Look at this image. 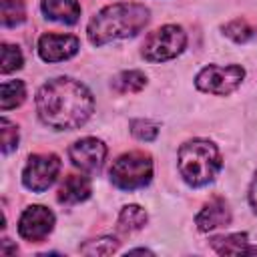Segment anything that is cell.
<instances>
[{
    "instance_id": "cell-3",
    "label": "cell",
    "mask_w": 257,
    "mask_h": 257,
    "mask_svg": "<svg viewBox=\"0 0 257 257\" xmlns=\"http://www.w3.org/2000/svg\"><path fill=\"white\" fill-rule=\"evenodd\" d=\"M177 167L183 181L191 187H205L215 181L223 167L221 153L215 143L207 139H193L181 145Z\"/></svg>"
},
{
    "instance_id": "cell-11",
    "label": "cell",
    "mask_w": 257,
    "mask_h": 257,
    "mask_svg": "<svg viewBox=\"0 0 257 257\" xmlns=\"http://www.w3.org/2000/svg\"><path fill=\"white\" fill-rule=\"evenodd\" d=\"M195 223H197V229L203 231V233L219 229V227H227L231 223L229 203L223 197H213L209 203L203 205V209L199 211Z\"/></svg>"
},
{
    "instance_id": "cell-22",
    "label": "cell",
    "mask_w": 257,
    "mask_h": 257,
    "mask_svg": "<svg viewBox=\"0 0 257 257\" xmlns=\"http://www.w3.org/2000/svg\"><path fill=\"white\" fill-rule=\"evenodd\" d=\"M131 135L139 141H153L159 135V124L147 118H137L131 122Z\"/></svg>"
},
{
    "instance_id": "cell-21",
    "label": "cell",
    "mask_w": 257,
    "mask_h": 257,
    "mask_svg": "<svg viewBox=\"0 0 257 257\" xmlns=\"http://www.w3.org/2000/svg\"><path fill=\"white\" fill-rule=\"evenodd\" d=\"M22 62H24V56H22L18 46L2 44V66H0L2 74H10V72L18 70L22 66Z\"/></svg>"
},
{
    "instance_id": "cell-1",
    "label": "cell",
    "mask_w": 257,
    "mask_h": 257,
    "mask_svg": "<svg viewBox=\"0 0 257 257\" xmlns=\"http://www.w3.org/2000/svg\"><path fill=\"white\" fill-rule=\"evenodd\" d=\"M36 110L46 126L54 131H74L90 118L94 98L82 82L58 76L40 86L36 94Z\"/></svg>"
},
{
    "instance_id": "cell-24",
    "label": "cell",
    "mask_w": 257,
    "mask_h": 257,
    "mask_svg": "<svg viewBox=\"0 0 257 257\" xmlns=\"http://www.w3.org/2000/svg\"><path fill=\"white\" fill-rule=\"evenodd\" d=\"M249 205L257 213V171H255V177H253V181L249 185Z\"/></svg>"
},
{
    "instance_id": "cell-15",
    "label": "cell",
    "mask_w": 257,
    "mask_h": 257,
    "mask_svg": "<svg viewBox=\"0 0 257 257\" xmlns=\"http://www.w3.org/2000/svg\"><path fill=\"white\" fill-rule=\"evenodd\" d=\"M24 96H26V86L22 80H6L0 86V108L10 110L20 106L24 102Z\"/></svg>"
},
{
    "instance_id": "cell-10",
    "label": "cell",
    "mask_w": 257,
    "mask_h": 257,
    "mask_svg": "<svg viewBox=\"0 0 257 257\" xmlns=\"http://www.w3.org/2000/svg\"><path fill=\"white\" fill-rule=\"evenodd\" d=\"M80 48V42L72 34H42L38 38V54L44 62H62L72 58Z\"/></svg>"
},
{
    "instance_id": "cell-17",
    "label": "cell",
    "mask_w": 257,
    "mask_h": 257,
    "mask_svg": "<svg viewBox=\"0 0 257 257\" xmlns=\"http://www.w3.org/2000/svg\"><path fill=\"white\" fill-rule=\"evenodd\" d=\"M145 84H147V76L141 70H124V72L116 74L112 80V88L120 94L139 92L145 88Z\"/></svg>"
},
{
    "instance_id": "cell-12",
    "label": "cell",
    "mask_w": 257,
    "mask_h": 257,
    "mask_svg": "<svg viewBox=\"0 0 257 257\" xmlns=\"http://www.w3.org/2000/svg\"><path fill=\"white\" fill-rule=\"evenodd\" d=\"M92 193L90 179L84 175H68L64 183L58 189V201L64 205H74L80 201H86Z\"/></svg>"
},
{
    "instance_id": "cell-20",
    "label": "cell",
    "mask_w": 257,
    "mask_h": 257,
    "mask_svg": "<svg viewBox=\"0 0 257 257\" xmlns=\"http://www.w3.org/2000/svg\"><path fill=\"white\" fill-rule=\"evenodd\" d=\"M118 249V241L114 237H98L88 241L86 245L80 247V253L84 255H110Z\"/></svg>"
},
{
    "instance_id": "cell-18",
    "label": "cell",
    "mask_w": 257,
    "mask_h": 257,
    "mask_svg": "<svg viewBox=\"0 0 257 257\" xmlns=\"http://www.w3.org/2000/svg\"><path fill=\"white\" fill-rule=\"evenodd\" d=\"M0 16H2V26H6V28L22 24L24 18H26L24 2L22 0H2Z\"/></svg>"
},
{
    "instance_id": "cell-9",
    "label": "cell",
    "mask_w": 257,
    "mask_h": 257,
    "mask_svg": "<svg viewBox=\"0 0 257 257\" xmlns=\"http://www.w3.org/2000/svg\"><path fill=\"white\" fill-rule=\"evenodd\" d=\"M54 229V213L44 205H30L18 221V235L26 241H42Z\"/></svg>"
},
{
    "instance_id": "cell-5",
    "label": "cell",
    "mask_w": 257,
    "mask_h": 257,
    "mask_svg": "<svg viewBox=\"0 0 257 257\" xmlns=\"http://www.w3.org/2000/svg\"><path fill=\"white\" fill-rule=\"evenodd\" d=\"M187 46V34L177 24H165L151 32L143 44V58L147 62H165L179 56Z\"/></svg>"
},
{
    "instance_id": "cell-7",
    "label": "cell",
    "mask_w": 257,
    "mask_h": 257,
    "mask_svg": "<svg viewBox=\"0 0 257 257\" xmlns=\"http://www.w3.org/2000/svg\"><path fill=\"white\" fill-rule=\"evenodd\" d=\"M60 173V159L54 153L32 155L22 169V183L28 191L42 193L50 189Z\"/></svg>"
},
{
    "instance_id": "cell-2",
    "label": "cell",
    "mask_w": 257,
    "mask_h": 257,
    "mask_svg": "<svg viewBox=\"0 0 257 257\" xmlns=\"http://www.w3.org/2000/svg\"><path fill=\"white\" fill-rule=\"evenodd\" d=\"M149 18L151 12L145 4L114 2L104 6L90 18L86 26V36L94 46H102L106 42L120 38H131L149 24Z\"/></svg>"
},
{
    "instance_id": "cell-8",
    "label": "cell",
    "mask_w": 257,
    "mask_h": 257,
    "mask_svg": "<svg viewBox=\"0 0 257 257\" xmlns=\"http://www.w3.org/2000/svg\"><path fill=\"white\" fill-rule=\"evenodd\" d=\"M72 165L84 173H98L106 159V145L100 139L84 137L68 149Z\"/></svg>"
},
{
    "instance_id": "cell-6",
    "label": "cell",
    "mask_w": 257,
    "mask_h": 257,
    "mask_svg": "<svg viewBox=\"0 0 257 257\" xmlns=\"http://www.w3.org/2000/svg\"><path fill=\"white\" fill-rule=\"evenodd\" d=\"M245 78V68L239 64H209L199 74L195 76V86L201 92L217 94V96H227L231 94Z\"/></svg>"
},
{
    "instance_id": "cell-4",
    "label": "cell",
    "mask_w": 257,
    "mask_h": 257,
    "mask_svg": "<svg viewBox=\"0 0 257 257\" xmlns=\"http://www.w3.org/2000/svg\"><path fill=\"white\" fill-rule=\"evenodd\" d=\"M153 179V159L149 153L131 151L120 155L110 167V181L116 189L135 191L149 185Z\"/></svg>"
},
{
    "instance_id": "cell-16",
    "label": "cell",
    "mask_w": 257,
    "mask_h": 257,
    "mask_svg": "<svg viewBox=\"0 0 257 257\" xmlns=\"http://www.w3.org/2000/svg\"><path fill=\"white\" fill-rule=\"evenodd\" d=\"M147 211L139 205H124L118 213V227L124 231V233H133V231H139L147 225Z\"/></svg>"
},
{
    "instance_id": "cell-14",
    "label": "cell",
    "mask_w": 257,
    "mask_h": 257,
    "mask_svg": "<svg viewBox=\"0 0 257 257\" xmlns=\"http://www.w3.org/2000/svg\"><path fill=\"white\" fill-rule=\"evenodd\" d=\"M42 12L48 20L60 24H74L80 16L78 0H42Z\"/></svg>"
},
{
    "instance_id": "cell-23",
    "label": "cell",
    "mask_w": 257,
    "mask_h": 257,
    "mask_svg": "<svg viewBox=\"0 0 257 257\" xmlns=\"http://www.w3.org/2000/svg\"><path fill=\"white\" fill-rule=\"evenodd\" d=\"M0 126H2V153L8 155L18 147V126L10 122L6 116H2Z\"/></svg>"
},
{
    "instance_id": "cell-19",
    "label": "cell",
    "mask_w": 257,
    "mask_h": 257,
    "mask_svg": "<svg viewBox=\"0 0 257 257\" xmlns=\"http://www.w3.org/2000/svg\"><path fill=\"white\" fill-rule=\"evenodd\" d=\"M223 32H225V36H229L235 42H247V40H251L255 36V28L245 18L231 20L229 24L223 26Z\"/></svg>"
},
{
    "instance_id": "cell-13",
    "label": "cell",
    "mask_w": 257,
    "mask_h": 257,
    "mask_svg": "<svg viewBox=\"0 0 257 257\" xmlns=\"http://www.w3.org/2000/svg\"><path fill=\"white\" fill-rule=\"evenodd\" d=\"M211 247L219 255H257V247L249 245L247 233H231L221 237H211Z\"/></svg>"
}]
</instances>
